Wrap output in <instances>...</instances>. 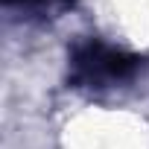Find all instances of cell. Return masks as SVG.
Segmentation results:
<instances>
[{"label":"cell","mask_w":149,"mask_h":149,"mask_svg":"<svg viewBox=\"0 0 149 149\" xmlns=\"http://www.w3.org/2000/svg\"><path fill=\"white\" fill-rule=\"evenodd\" d=\"M140 58L105 47L100 41H88L73 53V79L82 85H108L114 79H126L137 70Z\"/></svg>","instance_id":"6da1fadb"}]
</instances>
